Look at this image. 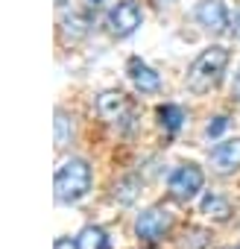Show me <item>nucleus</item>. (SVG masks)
<instances>
[{
  "instance_id": "1",
  "label": "nucleus",
  "mask_w": 240,
  "mask_h": 249,
  "mask_svg": "<svg viewBox=\"0 0 240 249\" xmlns=\"http://www.w3.org/2000/svg\"><path fill=\"white\" fill-rule=\"evenodd\" d=\"M91 182H94V170L85 159L79 156H70L68 161H62L56 167V176H53V196L59 205H73L79 202L82 196H88L91 191Z\"/></svg>"
},
{
  "instance_id": "2",
  "label": "nucleus",
  "mask_w": 240,
  "mask_h": 249,
  "mask_svg": "<svg viewBox=\"0 0 240 249\" xmlns=\"http://www.w3.org/2000/svg\"><path fill=\"white\" fill-rule=\"evenodd\" d=\"M228 62H231V53H228L223 44L205 47V50L190 62V68H188V76H185L188 88H190L193 94H208L211 88L220 85V79H223Z\"/></svg>"
},
{
  "instance_id": "3",
  "label": "nucleus",
  "mask_w": 240,
  "mask_h": 249,
  "mask_svg": "<svg viewBox=\"0 0 240 249\" xmlns=\"http://www.w3.org/2000/svg\"><path fill=\"white\" fill-rule=\"evenodd\" d=\"M202 188H205V173H202V167L193 164V161L179 164V167L167 176V196H170L173 202L188 205L190 199L199 196Z\"/></svg>"
},
{
  "instance_id": "4",
  "label": "nucleus",
  "mask_w": 240,
  "mask_h": 249,
  "mask_svg": "<svg viewBox=\"0 0 240 249\" xmlns=\"http://www.w3.org/2000/svg\"><path fill=\"white\" fill-rule=\"evenodd\" d=\"M97 111H100V117L105 123H111V126H117V129H129L132 117H135V106L129 103V97L114 91V88L97 94Z\"/></svg>"
},
{
  "instance_id": "5",
  "label": "nucleus",
  "mask_w": 240,
  "mask_h": 249,
  "mask_svg": "<svg viewBox=\"0 0 240 249\" xmlns=\"http://www.w3.org/2000/svg\"><path fill=\"white\" fill-rule=\"evenodd\" d=\"M141 24H144V12L135 0H120L105 15V27L114 38H129L132 33H138Z\"/></svg>"
},
{
  "instance_id": "6",
  "label": "nucleus",
  "mask_w": 240,
  "mask_h": 249,
  "mask_svg": "<svg viewBox=\"0 0 240 249\" xmlns=\"http://www.w3.org/2000/svg\"><path fill=\"white\" fill-rule=\"evenodd\" d=\"M170 229H173V211L167 205H153L141 211L135 220V234L147 243H158L161 237L170 234Z\"/></svg>"
},
{
  "instance_id": "7",
  "label": "nucleus",
  "mask_w": 240,
  "mask_h": 249,
  "mask_svg": "<svg viewBox=\"0 0 240 249\" xmlns=\"http://www.w3.org/2000/svg\"><path fill=\"white\" fill-rule=\"evenodd\" d=\"M193 18H196V24H199L202 30H208V33H214V36L228 33V24H231L228 9H225L223 0H202V3L196 6V12H193Z\"/></svg>"
},
{
  "instance_id": "8",
  "label": "nucleus",
  "mask_w": 240,
  "mask_h": 249,
  "mask_svg": "<svg viewBox=\"0 0 240 249\" xmlns=\"http://www.w3.org/2000/svg\"><path fill=\"white\" fill-rule=\"evenodd\" d=\"M208 164L217 176H231L240 170V138H225L220 141L211 156H208Z\"/></svg>"
},
{
  "instance_id": "9",
  "label": "nucleus",
  "mask_w": 240,
  "mask_h": 249,
  "mask_svg": "<svg viewBox=\"0 0 240 249\" xmlns=\"http://www.w3.org/2000/svg\"><path fill=\"white\" fill-rule=\"evenodd\" d=\"M59 9H62L59 33H62V38H65V41H79V38H85V36L91 33L94 21H91V12H88V9H76V6H70V9H68V3H65V6H59Z\"/></svg>"
},
{
  "instance_id": "10",
  "label": "nucleus",
  "mask_w": 240,
  "mask_h": 249,
  "mask_svg": "<svg viewBox=\"0 0 240 249\" xmlns=\"http://www.w3.org/2000/svg\"><path fill=\"white\" fill-rule=\"evenodd\" d=\"M126 73H129L132 85H135L141 94H155V91H161V76H158L141 56H132V59L126 62Z\"/></svg>"
},
{
  "instance_id": "11",
  "label": "nucleus",
  "mask_w": 240,
  "mask_h": 249,
  "mask_svg": "<svg viewBox=\"0 0 240 249\" xmlns=\"http://www.w3.org/2000/svg\"><path fill=\"white\" fill-rule=\"evenodd\" d=\"M199 211L208 217V220H214V223H225L231 214H234V205L223 196V194H205L202 196V202H199Z\"/></svg>"
},
{
  "instance_id": "12",
  "label": "nucleus",
  "mask_w": 240,
  "mask_h": 249,
  "mask_svg": "<svg viewBox=\"0 0 240 249\" xmlns=\"http://www.w3.org/2000/svg\"><path fill=\"white\" fill-rule=\"evenodd\" d=\"M155 117H158L161 129H164L167 135H176V132L182 129V123H185V111H182V106H176V103H161V106L155 108Z\"/></svg>"
},
{
  "instance_id": "13",
  "label": "nucleus",
  "mask_w": 240,
  "mask_h": 249,
  "mask_svg": "<svg viewBox=\"0 0 240 249\" xmlns=\"http://www.w3.org/2000/svg\"><path fill=\"white\" fill-rule=\"evenodd\" d=\"M76 243L79 249H111V237L103 226H85L76 234Z\"/></svg>"
},
{
  "instance_id": "14",
  "label": "nucleus",
  "mask_w": 240,
  "mask_h": 249,
  "mask_svg": "<svg viewBox=\"0 0 240 249\" xmlns=\"http://www.w3.org/2000/svg\"><path fill=\"white\" fill-rule=\"evenodd\" d=\"M53 126H56V150H65L70 141H73V117L65 111V108H56V120H53Z\"/></svg>"
},
{
  "instance_id": "15",
  "label": "nucleus",
  "mask_w": 240,
  "mask_h": 249,
  "mask_svg": "<svg viewBox=\"0 0 240 249\" xmlns=\"http://www.w3.org/2000/svg\"><path fill=\"white\" fill-rule=\"evenodd\" d=\"M138 194H141V179L138 176H123L114 185V199L120 205H132L138 199Z\"/></svg>"
},
{
  "instance_id": "16",
  "label": "nucleus",
  "mask_w": 240,
  "mask_h": 249,
  "mask_svg": "<svg viewBox=\"0 0 240 249\" xmlns=\"http://www.w3.org/2000/svg\"><path fill=\"white\" fill-rule=\"evenodd\" d=\"M208 246V231L205 229H188L179 240V249H205Z\"/></svg>"
},
{
  "instance_id": "17",
  "label": "nucleus",
  "mask_w": 240,
  "mask_h": 249,
  "mask_svg": "<svg viewBox=\"0 0 240 249\" xmlns=\"http://www.w3.org/2000/svg\"><path fill=\"white\" fill-rule=\"evenodd\" d=\"M225 129H228V117L220 114V117H214V123H208V126H205V135H208V138H217V135H223Z\"/></svg>"
},
{
  "instance_id": "18",
  "label": "nucleus",
  "mask_w": 240,
  "mask_h": 249,
  "mask_svg": "<svg viewBox=\"0 0 240 249\" xmlns=\"http://www.w3.org/2000/svg\"><path fill=\"white\" fill-rule=\"evenodd\" d=\"M53 249H79V243L70 240V237H56L53 240Z\"/></svg>"
},
{
  "instance_id": "19",
  "label": "nucleus",
  "mask_w": 240,
  "mask_h": 249,
  "mask_svg": "<svg viewBox=\"0 0 240 249\" xmlns=\"http://www.w3.org/2000/svg\"><path fill=\"white\" fill-rule=\"evenodd\" d=\"M231 97L240 103V71H237V76H234V85H231Z\"/></svg>"
},
{
  "instance_id": "20",
  "label": "nucleus",
  "mask_w": 240,
  "mask_h": 249,
  "mask_svg": "<svg viewBox=\"0 0 240 249\" xmlns=\"http://www.w3.org/2000/svg\"><path fill=\"white\" fill-rule=\"evenodd\" d=\"M85 3H91V6H100V3H105V0H85Z\"/></svg>"
},
{
  "instance_id": "21",
  "label": "nucleus",
  "mask_w": 240,
  "mask_h": 249,
  "mask_svg": "<svg viewBox=\"0 0 240 249\" xmlns=\"http://www.w3.org/2000/svg\"><path fill=\"white\" fill-rule=\"evenodd\" d=\"M234 30H237V36H240V15H237V24H234Z\"/></svg>"
},
{
  "instance_id": "22",
  "label": "nucleus",
  "mask_w": 240,
  "mask_h": 249,
  "mask_svg": "<svg viewBox=\"0 0 240 249\" xmlns=\"http://www.w3.org/2000/svg\"><path fill=\"white\" fill-rule=\"evenodd\" d=\"M228 249H240V246H228Z\"/></svg>"
},
{
  "instance_id": "23",
  "label": "nucleus",
  "mask_w": 240,
  "mask_h": 249,
  "mask_svg": "<svg viewBox=\"0 0 240 249\" xmlns=\"http://www.w3.org/2000/svg\"><path fill=\"white\" fill-rule=\"evenodd\" d=\"M161 3H170V0H161Z\"/></svg>"
}]
</instances>
